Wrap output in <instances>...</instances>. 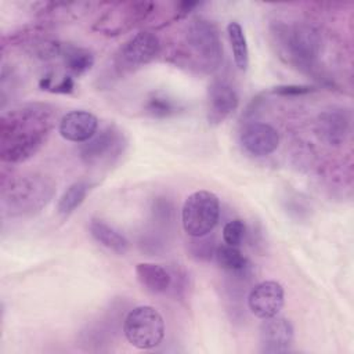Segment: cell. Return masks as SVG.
Wrapping results in <instances>:
<instances>
[{"instance_id": "obj_3", "label": "cell", "mask_w": 354, "mask_h": 354, "mask_svg": "<svg viewBox=\"0 0 354 354\" xmlns=\"http://www.w3.org/2000/svg\"><path fill=\"white\" fill-rule=\"evenodd\" d=\"M184 47L171 57L176 64L188 65L198 71L210 73L223 61V44L217 26L203 18L195 17L189 21L184 35Z\"/></svg>"}, {"instance_id": "obj_10", "label": "cell", "mask_w": 354, "mask_h": 354, "mask_svg": "<svg viewBox=\"0 0 354 354\" xmlns=\"http://www.w3.org/2000/svg\"><path fill=\"white\" fill-rule=\"evenodd\" d=\"M285 303V292L277 281H263L254 285L248 295V307L250 313L260 318L267 319L278 315Z\"/></svg>"}, {"instance_id": "obj_8", "label": "cell", "mask_w": 354, "mask_h": 354, "mask_svg": "<svg viewBox=\"0 0 354 354\" xmlns=\"http://www.w3.org/2000/svg\"><path fill=\"white\" fill-rule=\"evenodd\" d=\"M127 147V140L115 124L97 131L79 147V155L87 166H102L116 162Z\"/></svg>"}, {"instance_id": "obj_23", "label": "cell", "mask_w": 354, "mask_h": 354, "mask_svg": "<svg viewBox=\"0 0 354 354\" xmlns=\"http://www.w3.org/2000/svg\"><path fill=\"white\" fill-rule=\"evenodd\" d=\"M91 185L90 183L84 180H79L72 183L59 196L58 203H57V212L58 214L66 217L72 214L86 199Z\"/></svg>"}, {"instance_id": "obj_12", "label": "cell", "mask_w": 354, "mask_h": 354, "mask_svg": "<svg viewBox=\"0 0 354 354\" xmlns=\"http://www.w3.org/2000/svg\"><path fill=\"white\" fill-rule=\"evenodd\" d=\"M293 325L292 322L279 315L263 319L259 328L260 351L264 354H282L289 351L293 343Z\"/></svg>"}, {"instance_id": "obj_19", "label": "cell", "mask_w": 354, "mask_h": 354, "mask_svg": "<svg viewBox=\"0 0 354 354\" xmlns=\"http://www.w3.org/2000/svg\"><path fill=\"white\" fill-rule=\"evenodd\" d=\"M54 24L46 22V21H39V22H32L28 24L22 28L15 29L14 32L4 35L1 39V44L3 48L6 46H32L33 43H36L37 40L46 37L50 35V32L53 30Z\"/></svg>"}, {"instance_id": "obj_24", "label": "cell", "mask_w": 354, "mask_h": 354, "mask_svg": "<svg viewBox=\"0 0 354 354\" xmlns=\"http://www.w3.org/2000/svg\"><path fill=\"white\" fill-rule=\"evenodd\" d=\"M227 35L236 68L239 71H246L249 66V48L242 26L235 21L230 22L227 25Z\"/></svg>"}, {"instance_id": "obj_13", "label": "cell", "mask_w": 354, "mask_h": 354, "mask_svg": "<svg viewBox=\"0 0 354 354\" xmlns=\"http://www.w3.org/2000/svg\"><path fill=\"white\" fill-rule=\"evenodd\" d=\"M239 141L246 152L253 156H268L279 145V134L268 123L246 122L239 133Z\"/></svg>"}, {"instance_id": "obj_5", "label": "cell", "mask_w": 354, "mask_h": 354, "mask_svg": "<svg viewBox=\"0 0 354 354\" xmlns=\"http://www.w3.org/2000/svg\"><path fill=\"white\" fill-rule=\"evenodd\" d=\"M155 8V3L145 0L111 3L94 22L93 29L105 36H119L149 19Z\"/></svg>"}, {"instance_id": "obj_21", "label": "cell", "mask_w": 354, "mask_h": 354, "mask_svg": "<svg viewBox=\"0 0 354 354\" xmlns=\"http://www.w3.org/2000/svg\"><path fill=\"white\" fill-rule=\"evenodd\" d=\"M61 58L65 68L75 76H82L88 72L95 61L94 54L88 48L72 43H64Z\"/></svg>"}, {"instance_id": "obj_6", "label": "cell", "mask_w": 354, "mask_h": 354, "mask_svg": "<svg viewBox=\"0 0 354 354\" xmlns=\"http://www.w3.org/2000/svg\"><path fill=\"white\" fill-rule=\"evenodd\" d=\"M220 217V202L216 194L199 189L188 195L181 209V224L187 235L201 238L209 235Z\"/></svg>"}, {"instance_id": "obj_14", "label": "cell", "mask_w": 354, "mask_h": 354, "mask_svg": "<svg viewBox=\"0 0 354 354\" xmlns=\"http://www.w3.org/2000/svg\"><path fill=\"white\" fill-rule=\"evenodd\" d=\"M350 120V113L344 108L333 106L318 115L317 131L328 145L340 147L348 136Z\"/></svg>"}, {"instance_id": "obj_25", "label": "cell", "mask_w": 354, "mask_h": 354, "mask_svg": "<svg viewBox=\"0 0 354 354\" xmlns=\"http://www.w3.org/2000/svg\"><path fill=\"white\" fill-rule=\"evenodd\" d=\"M28 48L36 58H39L41 61H48V59L61 57L64 43L57 39H53L50 36H46V37L37 40L36 43H33L32 46H29Z\"/></svg>"}, {"instance_id": "obj_20", "label": "cell", "mask_w": 354, "mask_h": 354, "mask_svg": "<svg viewBox=\"0 0 354 354\" xmlns=\"http://www.w3.org/2000/svg\"><path fill=\"white\" fill-rule=\"evenodd\" d=\"M214 260L220 268L234 274L235 277H243L250 270V263L246 256L236 246L231 245H218L214 252Z\"/></svg>"}, {"instance_id": "obj_16", "label": "cell", "mask_w": 354, "mask_h": 354, "mask_svg": "<svg viewBox=\"0 0 354 354\" xmlns=\"http://www.w3.org/2000/svg\"><path fill=\"white\" fill-rule=\"evenodd\" d=\"M93 3L87 1H39L33 4V11L40 21L50 24L79 19L90 11Z\"/></svg>"}, {"instance_id": "obj_11", "label": "cell", "mask_w": 354, "mask_h": 354, "mask_svg": "<svg viewBox=\"0 0 354 354\" xmlns=\"http://www.w3.org/2000/svg\"><path fill=\"white\" fill-rule=\"evenodd\" d=\"M236 90L225 80L216 79L209 84L206 101V118L210 126L221 124L238 108Z\"/></svg>"}, {"instance_id": "obj_15", "label": "cell", "mask_w": 354, "mask_h": 354, "mask_svg": "<svg viewBox=\"0 0 354 354\" xmlns=\"http://www.w3.org/2000/svg\"><path fill=\"white\" fill-rule=\"evenodd\" d=\"M98 130V119L94 113L76 109L65 113L59 123L58 131L62 138L71 142H86L88 141Z\"/></svg>"}, {"instance_id": "obj_7", "label": "cell", "mask_w": 354, "mask_h": 354, "mask_svg": "<svg viewBox=\"0 0 354 354\" xmlns=\"http://www.w3.org/2000/svg\"><path fill=\"white\" fill-rule=\"evenodd\" d=\"M165 321L152 306H137L129 311L123 322L127 342L140 350L158 347L165 337Z\"/></svg>"}, {"instance_id": "obj_4", "label": "cell", "mask_w": 354, "mask_h": 354, "mask_svg": "<svg viewBox=\"0 0 354 354\" xmlns=\"http://www.w3.org/2000/svg\"><path fill=\"white\" fill-rule=\"evenodd\" d=\"M271 33L290 64L306 71L315 66L322 50V36L314 25L308 22L286 25L278 21L271 26Z\"/></svg>"}, {"instance_id": "obj_22", "label": "cell", "mask_w": 354, "mask_h": 354, "mask_svg": "<svg viewBox=\"0 0 354 354\" xmlns=\"http://www.w3.org/2000/svg\"><path fill=\"white\" fill-rule=\"evenodd\" d=\"M183 111V106L163 91H153L144 104V113L153 119H167Z\"/></svg>"}, {"instance_id": "obj_1", "label": "cell", "mask_w": 354, "mask_h": 354, "mask_svg": "<svg viewBox=\"0 0 354 354\" xmlns=\"http://www.w3.org/2000/svg\"><path fill=\"white\" fill-rule=\"evenodd\" d=\"M57 108L47 102H26L0 118V159L17 165L35 156L48 140L55 122Z\"/></svg>"}, {"instance_id": "obj_30", "label": "cell", "mask_w": 354, "mask_h": 354, "mask_svg": "<svg viewBox=\"0 0 354 354\" xmlns=\"http://www.w3.org/2000/svg\"><path fill=\"white\" fill-rule=\"evenodd\" d=\"M201 1H180L176 4V15L173 17V21L181 19L187 17L191 11H194L196 7H201Z\"/></svg>"}, {"instance_id": "obj_17", "label": "cell", "mask_w": 354, "mask_h": 354, "mask_svg": "<svg viewBox=\"0 0 354 354\" xmlns=\"http://www.w3.org/2000/svg\"><path fill=\"white\" fill-rule=\"evenodd\" d=\"M134 271L138 282L151 293H166L171 288L173 275L160 264L138 263Z\"/></svg>"}, {"instance_id": "obj_9", "label": "cell", "mask_w": 354, "mask_h": 354, "mask_svg": "<svg viewBox=\"0 0 354 354\" xmlns=\"http://www.w3.org/2000/svg\"><path fill=\"white\" fill-rule=\"evenodd\" d=\"M160 40L151 30H140L131 36L115 54L113 66L118 73L133 72L151 61L160 53Z\"/></svg>"}, {"instance_id": "obj_27", "label": "cell", "mask_w": 354, "mask_h": 354, "mask_svg": "<svg viewBox=\"0 0 354 354\" xmlns=\"http://www.w3.org/2000/svg\"><path fill=\"white\" fill-rule=\"evenodd\" d=\"M196 241H192L189 243V252L191 254L201 261H209L214 257V252H216V245L213 239H209L207 235L201 236V238H195Z\"/></svg>"}, {"instance_id": "obj_26", "label": "cell", "mask_w": 354, "mask_h": 354, "mask_svg": "<svg viewBox=\"0 0 354 354\" xmlns=\"http://www.w3.org/2000/svg\"><path fill=\"white\" fill-rule=\"evenodd\" d=\"M246 224L241 218H234L223 227V241L227 245L239 248L246 236Z\"/></svg>"}, {"instance_id": "obj_2", "label": "cell", "mask_w": 354, "mask_h": 354, "mask_svg": "<svg viewBox=\"0 0 354 354\" xmlns=\"http://www.w3.org/2000/svg\"><path fill=\"white\" fill-rule=\"evenodd\" d=\"M55 194V183L43 173L14 176L1 188V207L10 217L33 216L43 210Z\"/></svg>"}, {"instance_id": "obj_18", "label": "cell", "mask_w": 354, "mask_h": 354, "mask_svg": "<svg viewBox=\"0 0 354 354\" xmlns=\"http://www.w3.org/2000/svg\"><path fill=\"white\" fill-rule=\"evenodd\" d=\"M91 236L104 248L109 249L116 254H126L129 250V241L123 234L116 231L113 227L100 218H93L88 224Z\"/></svg>"}, {"instance_id": "obj_29", "label": "cell", "mask_w": 354, "mask_h": 354, "mask_svg": "<svg viewBox=\"0 0 354 354\" xmlns=\"http://www.w3.org/2000/svg\"><path fill=\"white\" fill-rule=\"evenodd\" d=\"M73 88H75L73 77L69 75H65L61 77V80H58L57 83H53L48 88V91L57 93V94H69L73 91Z\"/></svg>"}, {"instance_id": "obj_28", "label": "cell", "mask_w": 354, "mask_h": 354, "mask_svg": "<svg viewBox=\"0 0 354 354\" xmlns=\"http://www.w3.org/2000/svg\"><path fill=\"white\" fill-rule=\"evenodd\" d=\"M317 88L313 86H307V84H281V86H275L271 93L272 94H278V95H288V97H296V95H304L308 93L315 91Z\"/></svg>"}]
</instances>
